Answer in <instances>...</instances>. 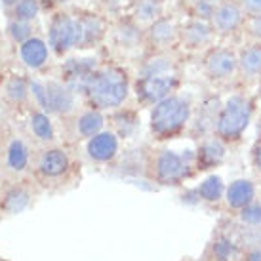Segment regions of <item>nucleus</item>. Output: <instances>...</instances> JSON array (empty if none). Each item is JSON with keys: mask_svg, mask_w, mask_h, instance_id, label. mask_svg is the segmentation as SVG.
I'll use <instances>...</instances> for the list:
<instances>
[{"mask_svg": "<svg viewBox=\"0 0 261 261\" xmlns=\"http://www.w3.org/2000/svg\"><path fill=\"white\" fill-rule=\"evenodd\" d=\"M8 33H10V37L14 38L15 42L23 44L25 40H29L33 37V27H31V21L12 19L10 25H8Z\"/></svg>", "mask_w": 261, "mask_h": 261, "instance_id": "nucleus-31", "label": "nucleus"}, {"mask_svg": "<svg viewBox=\"0 0 261 261\" xmlns=\"http://www.w3.org/2000/svg\"><path fill=\"white\" fill-rule=\"evenodd\" d=\"M246 261H261V252H252L246 257Z\"/></svg>", "mask_w": 261, "mask_h": 261, "instance_id": "nucleus-38", "label": "nucleus"}, {"mask_svg": "<svg viewBox=\"0 0 261 261\" xmlns=\"http://www.w3.org/2000/svg\"><path fill=\"white\" fill-rule=\"evenodd\" d=\"M162 2H168V0H162Z\"/></svg>", "mask_w": 261, "mask_h": 261, "instance_id": "nucleus-40", "label": "nucleus"}, {"mask_svg": "<svg viewBox=\"0 0 261 261\" xmlns=\"http://www.w3.org/2000/svg\"><path fill=\"white\" fill-rule=\"evenodd\" d=\"M29 90L31 84L23 76H12V79L6 82V88H4V94L14 105H21V103L27 101L29 97Z\"/></svg>", "mask_w": 261, "mask_h": 261, "instance_id": "nucleus-23", "label": "nucleus"}, {"mask_svg": "<svg viewBox=\"0 0 261 261\" xmlns=\"http://www.w3.org/2000/svg\"><path fill=\"white\" fill-rule=\"evenodd\" d=\"M164 6H166V2H162V0H132L130 17L145 29L152 21H156L159 17L166 14Z\"/></svg>", "mask_w": 261, "mask_h": 261, "instance_id": "nucleus-18", "label": "nucleus"}, {"mask_svg": "<svg viewBox=\"0 0 261 261\" xmlns=\"http://www.w3.org/2000/svg\"><path fill=\"white\" fill-rule=\"evenodd\" d=\"M38 2H40L42 8H56V6H61V4L69 2V0H38Z\"/></svg>", "mask_w": 261, "mask_h": 261, "instance_id": "nucleus-36", "label": "nucleus"}, {"mask_svg": "<svg viewBox=\"0 0 261 261\" xmlns=\"http://www.w3.org/2000/svg\"><path fill=\"white\" fill-rule=\"evenodd\" d=\"M179 76L172 74H156V76H139L136 82V94L141 103H154L162 101L164 97L172 95L179 86Z\"/></svg>", "mask_w": 261, "mask_h": 261, "instance_id": "nucleus-8", "label": "nucleus"}, {"mask_svg": "<svg viewBox=\"0 0 261 261\" xmlns=\"http://www.w3.org/2000/svg\"><path fill=\"white\" fill-rule=\"evenodd\" d=\"M252 118V101L246 95H232L219 111L216 118V134L221 141L239 139Z\"/></svg>", "mask_w": 261, "mask_h": 261, "instance_id": "nucleus-3", "label": "nucleus"}, {"mask_svg": "<svg viewBox=\"0 0 261 261\" xmlns=\"http://www.w3.org/2000/svg\"><path fill=\"white\" fill-rule=\"evenodd\" d=\"M46 90V105L44 111L48 113H58V115H67L74 107V92L69 86L61 82H48L44 84Z\"/></svg>", "mask_w": 261, "mask_h": 261, "instance_id": "nucleus-12", "label": "nucleus"}, {"mask_svg": "<svg viewBox=\"0 0 261 261\" xmlns=\"http://www.w3.org/2000/svg\"><path fill=\"white\" fill-rule=\"evenodd\" d=\"M130 2H132V0H130Z\"/></svg>", "mask_w": 261, "mask_h": 261, "instance_id": "nucleus-41", "label": "nucleus"}, {"mask_svg": "<svg viewBox=\"0 0 261 261\" xmlns=\"http://www.w3.org/2000/svg\"><path fill=\"white\" fill-rule=\"evenodd\" d=\"M113 38L120 48L145 46V29L138 21H134L130 15H124L113 27Z\"/></svg>", "mask_w": 261, "mask_h": 261, "instance_id": "nucleus-13", "label": "nucleus"}, {"mask_svg": "<svg viewBox=\"0 0 261 261\" xmlns=\"http://www.w3.org/2000/svg\"><path fill=\"white\" fill-rule=\"evenodd\" d=\"M118 151V139L111 132H99L88 141V154L95 162H109Z\"/></svg>", "mask_w": 261, "mask_h": 261, "instance_id": "nucleus-16", "label": "nucleus"}, {"mask_svg": "<svg viewBox=\"0 0 261 261\" xmlns=\"http://www.w3.org/2000/svg\"><path fill=\"white\" fill-rule=\"evenodd\" d=\"M255 196V189L248 179H237L227 187V204L234 210H242L252 204Z\"/></svg>", "mask_w": 261, "mask_h": 261, "instance_id": "nucleus-21", "label": "nucleus"}, {"mask_svg": "<svg viewBox=\"0 0 261 261\" xmlns=\"http://www.w3.org/2000/svg\"><path fill=\"white\" fill-rule=\"evenodd\" d=\"M239 74L248 80L261 79V44L248 42L239 48Z\"/></svg>", "mask_w": 261, "mask_h": 261, "instance_id": "nucleus-15", "label": "nucleus"}, {"mask_svg": "<svg viewBox=\"0 0 261 261\" xmlns=\"http://www.w3.org/2000/svg\"><path fill=\"white\" fill-rule=\"evenodd\" d=\"M80 37L82 35H80L79 15L58 12L51 17L48 27V46L58 58H63L73 48H79Z\"/></svg>", "mask_w": 261, "mask_h": 261, "instance_id": "nucleus-4", "label": "nucleus"}, {"mask_svg": "<svg viewBox=\"0 0 261 261\" xmlns=\"http://www.w3.org/2000/svg\"><path fill=\"white\" fill-rule=\"evenodd\" d=\"M130 94V76L126 69L118 65L95 67L86 84L84 95L94 109H115L120 107Z\"/></svg>", "mask_w": 261, "mask_h": 261, "instance_id": "nucleus-1", "label": "nucleus"}, {"mask_svg": "<svg viewBox=\"0 0 261 261\" xmlns=\"http://www.w3.org/2000/svg\"><path fill=\"white\" fill-rule=\"evenodd\" d=\"M69 170V156L61 149H48L38 159V172L44 177H59Z\"/></svg>", "mask_w": 261, "mask_h": 261, "instance_id": "nucleus-20", "label": "nucleus"}, {"mask_svg": "<svg viewBox=\"0 0 261 261\" xmlns=\"http://www.w3.org/2000/svg\"><path fill=\"white\" fill-rule=\"evenodd\" d=\"M252 156H254V164L255 168L261 172V138L257 139V143H255L254 147V152H252Z\"/></svg>", "mask_w": 261, "mask_h": 261, "instance_id": "nucleus-35", "label": "nucleus"}, {"mask_svg": "<svg viewBox=\"0 0 261 261\" xmlns=\"http://www.w3.org/2000/svg\"><path fill=\"white\" fill-rule=\"evenodd\" d=\"M244 23H246V14L239 0H219L210 25L216 37L229 38L242 33Z\"/></svg>", "mask_w": 261, "mask_h": 261, "instance_id": "nucleus-6", "label": "nucleus"}, {"mask_svg": "<svg viewBox=\"0 0 261 261\" xmlns=\"http://www.w3.org/2000/svg\"><path fill=\"white\" fill-rule=\"evenodd\" d=\"M95 65H92L88 59H71L67 61L65 69H63V76H65V86H69L71 90H79L84 94L86 84L92 73H94Z\"/></svg>", "mask_w": 261, "mask_h": 261, "instance_id": "nucleus-17", "label": "nucleus"}, {"mask_svg": "<svg viewBox=\"0 0 261 261\" xmlns=\"http://www.w3.org/2000/svg\"><path fill=\"white\" fill-rule=\"evenodd\" d=\"M191 116V103L183 95L172 94L154 103L151 111V130L160 138H170L181 132Z\"/></svg>", "mask_w": 261, "mask_h": 261, "instance_id": "nucleus-2", "label": "nucleus"}, {"mask_svg": "<svg viewBox=\"0 0 261 261\" xmlns=\"http://www.w3.org/2000/svg\"><path fill=\"white\" fill-rule=\"evenodd\" d=\"M240 216H242V219L246 223H252V225L261 223V206H257V204H248L246 208H242Z\"/></svg>", "mask_w": 261, "mask_h": 261, "instance_id": "nucleus-33", "label": "nucleus"}, {"mask_svg": "<svg viewBox=\"0 0 261 261\" xmlns=\"http://www.w3.org/2000/svg\"><path fill=\"white\" fill-rule=\"evenodd\" d=\"M79 21H80V46L79 48H94L101 42L105 35H107V21L105 17H101L99 14H94V12H80L79 14Z\"/></svg>", "mask_w": 261, "mask_h": 261, "instance_id": "nucleus-11", "label": "nucleus"}, {"mask_svg": "<svg viewBox=\"0 0 261 261\" xmlns=\"http://www.w3.org/2000/svg\"><path fill=\"white\" fill-rule=\"evenodd\" d=\"M103 118L101 111L99 109H90L86 111L84 115H80L79 118V132L84 136V138H94L95 134H99L103 128Z\"/></svg>", "mask_w": 261, "mask_h": 261, "instance_id": "nucleus-22", "label": "nucleus"}, {"mask_svg": "<svg viewBox=\"0 0 261 261\" xmlns=\"http://www.w3.org/2000/svg\"><path fill=\"white\" fill-rule=\"evenodd\" d=\"M223 193H225L223 181H221V177H218V175H210V177H208L206 181L200 183V187H198V195L202 196L204 200H208V202L219 200Z\"/></svg>", "mask_w": 261, "mask_h": 261, "instance_id": "nucleus-27", "label": "nucleus"}, {"mask_svg": "<svg viewBox=\"0 0 261 261\" xmlns=\"http://www.w3.org/2000/svg\"><path fill=\"white\" fill-rule=\"evenodd\" d=\"M27 162H29V151L25 143L21 139H14L8 147V166L14 172H21L27 168Z\"/></svg>", "mask_w": 261, "mask_h": 261, "instance_id": "nucleus-24", "label": "nucleus"}, {"mask_svg": "<svg viewBox=\"0 0 261 261\" xmlns=\"http://www.w3.org/2000/svg\"><path fill=\"white\" fill-rule=\"evenodd\" d=\"M242 33L246 35L250 42L261 44V14L246 15V23H244Z\"/></svg>", "mask_w": 261, "mask_h": 261, "instance_id": "nucleus-32", "label": "nucleus"}, {"mask_svg": "<svg viewBox=\"0 0 261 261\" xmlns=\"http://www.w3.org/2000/svg\"><path fill=\"white\" fill-rule=\"evenodd\" d=\"M19 56H21V61L31 69H40L48 63V58H50V46L44 42L42 38L38 37H31L29 40L19 46Z\"/></svg>", "mask_w": 261, "mask_h": 261, "instance_id": "nucleus-19", "label": "nucleus"}, {"mask_svg": "<svg viewBox=\"0 0 261 261\" xmlns=\"http://www.w3.org/2000/svg\"><path fill=\"white\" fill-rule=\"evenodd\" d=\"M200 61L204 74L214 82H225L239 73V51L225 44H212Z\"/></svg>", "mask_w": 261, "mask_h": 261, "instance_id": "nucleus-5", "label": "nucleus"}, {"mask_svg": "<svg viewBox=\"0 0 261 261\" xmlns=\"http://www.w3.org/2000/svg\"><path fill=\"white\" fill-rule=\"evenodd\" d=\"M189 164L174 151H160L154 160V174L162 185H177L187 175Z\"/></svg>", "mask_w": 261, "mask_h": 261, "instance_id": "nucleus-10", "label": "nucleus"}, {"mask_svg": "<svg viewBox=\"0 0 261 261\" xmlns=\"http://www.w3.org/2000/svg\"><path fill=\"white\" fill-rule=\"evenodd\" d=\"M179 37V23L172 15H162L156 21L145 27V48L147 51L175 50Z\"/></svg>", "mask_w": 261, "mask_h": 261, "instance_id": "nucleus-9", "label": "nucleus"}, {"mask_svg": "<svg viewBox=\"0 0 261 261\" xmlns=\"http://www.w3.org/2000/svg\"><path fill=\"white\" fill-rule=\"evenodd\" d=\"M196 0H177V4H179V8L181 10H185V8H189L191 4H195Z\"/></svg>", "mask_w": 261, "mask_h": 261, "instance_id": "nucleus-37", "label": "nucleus"}, {"mask_svg": "<svg viewBox=\"0 0 261 261\" xmlns=\"http://www.w3.org/2000/svg\"><path fill=\"white\" fill-rule=\"evenodd\" d=\"M31 128L35 132V136L42 141L54 139V126H51L48 115H44V113H33L31 115Z\"/></svg>", "mask_w": 261, "mask_h": 261, "instance_id": "nucleus-28", "label": "nucleus"}, {"mask_svg": "<svg viewBox=\"0 0 261 261\" xmlns=\"http://www.w3.org/2000/svg\"><path fill=\"white\" fill-rule=\"evenodd\" d=\"M216 40V33L208 21L191 19L187 17L183 23H179V37H177V48L189 54L206 51Z\"/></svg>", "mask_w": 261, "mask_h": 261, "instance_id": "nucleus-7", "label": "nucleus"}, {"mask_svg": "<svg viewBox=\"0 0 261 261\" xmlns=\"http://www.w3.org/2000/svg\"><path fill=\"white\" fill-rule=\"evenodd\" d=\"M219 0H196L195 4H191L189 8H185L183 12L191 19H200V21H212V15L216 12Z\"/></svg>", "mask_w": 261, "mask_h": 261, "instance_id": "nucleus-25", "label": "nucleus"}, {"mask_svg": "<svg viewBox=\"0 0 261 261\" xmlns=\"http://www.w3.org/2000/svg\"><path fill=\"white\" fill-rule=\"evenodd\" d=\"M17 2H19V0H2V4H4L6 8H14Z\"/></svg>", "mask_w": 261, "mask_h": 261, "instance_id": "nucleus-39", "label": "nucleus"}, {"mask_svg": "<svg viewBox=\"0 0 261 261\" xmlns=\"http://www.w3.org/2000/svg\"><path fill=\"white\" fill-rule=\"evenodd\" d=\"M239 2L246 15L261 14V0H239Z\"/></svg>", "mask_w": 261, "mask_h": 261, "instance_id": "nucleus-34", "label": "nucleus"}, {"mask_svg": "<svg viewBox=\"0 0 261 261\" xmlns=\"http://www.w3.org/2000/svg\"><path fill=\"white\" fill-rule=\"evenodd\" d=\"M225 154V145L221 139H212V141H206L202 145V149L198 151V162H204V164H216L219 160L223 159Z\"/></svg>", "mask_w": 261, "mask_h": 261, "instance_id": "nucleus-26", "label": "nucleus"}, {"mask_svg": "<svg viewBox=\"0 0 261 261\" xmlns=\"http://www.w3.org/2000/svg\"><path fill=\"white\" fill-rule=\"evenodd\" d=\"M40 10L42 6L38 0H19L12 10V15L14 19H19V21H33L40 14Z\"/></svg>", "mask_w": 261, "mask_h": 261, "instance_id": "nucleus-29", "label": "nucleus"}, {"mask_svg": "<svg viewBox=\"0 0 261 261\" xmlns=\"http://www.w3.org/2000/svg\"><path fill=\"white\" fill-rule=\"evenodd\" d=\"M177 58L174 50L147 51L143 65L139 69V76H156V74H172L175 73Z\"/></svg>", "mask_w": 261, "mask_h": 261, "instance_id": "nucleus-14", "label": "nucleus"}, {"mask_svg": "<svg viewBox=\"0 0 261 261\" xmlns=\"http://www.w3.org/2000/svg\"><path fill=\"white\" fill-rule=\"evenodd\" d=\"M29 204V195L23 191V189H12L6 196H4V202L2 208L10 214H17V212L25 210V206Z\"/></svg>", "mask_w": 261, "mask_h": 261, "instance_id": "nucleus-30", "label": "nucleus"}]
</instances>
